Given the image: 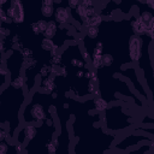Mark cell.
<instances>
[{"label": "cell", "instance_id": "8d00e7d4", "mask_svg": "<svg viewBox=\"0 0 154 154\" xmlns=\"http://www.w3.org/2000/svg\"><path fill=\"white\" fill-rule=\"evenodd\" d=\"M59 77H67V70H66V67L65 66H63L61 65V67H60V72H59Z\"/></svg>", "mask_w": 154, "mask_h": 154}, {"label": "cell", "instance_id": "d6a6232c", "mask_svg": "<svg viewBox=\"0 0 154 154\" xmlns=\"http://www.w3.org/2000/svg\"><path fill=\"white\" fill-rule=\"evenodd\" d=\"M81 5L84 6V7H93V6H95L94 1H91V0H82Z\"/></svg>", "mask_w": 154, "mask_h": 154}, {"label": "cell", "instance_id": "4dcf8cb0", "mask_svg": "<svg viewBox=\"0 0 154 154\" xmlns=\"http://www.w3.org/2000/svg\"><path fill=\"white\" fill-rule=\"evenodd\" d=\"M23 49H24V46H23V43L20 41L14 43V45H11V51H19V52H22Z\"/></svg>", "mask_w": 154, "mask_h": 154}, {"label": "cell", "instance_id": "4fadbf2b", "mask_svg": "<svg viewBox=\"0 0 154 154\" xmlns=\"http://www.w3.org/2000/svg\"><path fill=\"white\" fill-rule=\"evenodd\" d=\"M101 57L102 55H95V54H91L90 57V64H91V67L93 70L97 71L102 67V64H101Z\"/></svg>", "mask_w": 154, "mask_h": 154}, {"label": "cell", "instance_id": "8992f818", "mask_svg": "<svg viewBox=\"0 0 154 154\" xmlns=\"http://www.w3.org/2000/svg\"><path fill=\"white\" fill-rule=\"evenodd\" d=\"M40 88H41V90H42L43 93H46V94H52V93L57 89L55 76L49 75L48 77L42 78V79H41V83H40Z\"/></svg>", "mask_w": 154, "mask_h": 154}, {"label": "cell", "instance_id": "4316f807", "mask_svg": "<svg viewBox=\"0 0 154 154\" xmlns=\"http://www.w3.org/2000/svg\"><path fill=\"white\" fill-rule=\"evenodd\" d=\"M36 23H37V26H38V29H40V32L43 34V32L46 31V29H47V22L43 20V19H40V20H37Z\"/></svg>", "mask_w": 154, "mask_h": 154}, {"label": "cell", "instance_id": "e0dca14e", "mask_svg": "<svg viewBox=\"0 0 154 154\" xmlns=\"http://www.w3.org/2000/svg\"><path fill=\"white\" fill-rule=\"evenodd\" d=\"M84 77L88 79V81H91L94 83H97L99 82V78H97V73L95 70L93 69H87L85 72H84Z\"/></svg>", "mask_w": 154, "mask_h": 154}, {"label": "cell", "instance_id": "7a4b0ae2", "mask_svg": "<svg viewBox=\"0 0 154 154\" xmlns=\"http://www.w3.org/2000/svg\"><path fill=\"white\" fill-rule=\"evenodd\" d=\"M10 7L12 8V23L14 24H22L24 22V7H23V2L20 0H12L10 1Z\"/></svg>", "mask_w": 154, "mask_h": 154}, {"label": "cell", "instance_id": "2e32d148", "mask_svg": "<svg viewBox=\"0 0 154 154\" xmlns=\"http://www.w3.org/2000/svg\"><path fill=\"white\" fill-rule=\"evenodd\" d=\"M138 19H140L142 23L148 24L150 20L154 19V17H153V14H152L149 11H141V12H140V16H138Z\"/></svg>", "mask_w": 154, "mask_h": 154}, {"label": "cell", "instance_id": "5b68a950", "mask_svg": "<svg viewBox=\"0 0 154 154\" xmlns=\"http://www.w3.org/2000/svg\"><path fill=\"white\" fill-rule=\"evenodd\" d=\"M37 135V128L36 125H32V124H29V125H25L20 132L18 134V136H20V138H18V142L23 144L24 141L26 142H30L31 140H34V137Z\"/></svg>", "mask_w": 154, "mask_h": 154}, {"label": "cell", "instance_id": "7c38bea8", "mask_svg": "<svg viewBox=\"0 0 154 154\" xmlns=\"http://www.w3.org/2000/svg\"><path fill=\"white\" fill-rule=\"evenodd\" d=\"M46 147H47V150H48L49 154H55V153H57V149H58V147H59L58 138H57L55 136L51 137V140L47 142Z\"/></svg>", "mask_w": 154, "mask_h": 154}, {"label": "cell", "instance_id": "d6986e66", "mask_svg": "<svg viewBox=\"0 0 154 154\" xmlns=\"http://www.w3.org/2000/svg\"><path fill=\"white\" fill-rule=\"evenodd\" d=\"M54 41L53 40H49V38H42V41H41V48L43 49V51H46V52H51V49L54 47Z\"/></svg>", "mask_w": 154, "mask_h": 154}, {"label": "cell", "instance_id": "ab89813d", "mask_svg": "<svg viewBox=\"0 0 154 154\" xmlns=\"http://www.w3.org/2000/svg\"><path fill=\"white\" fill-rule=\"evenodd\" d=\"M58 97V93L57 91H53L52 93V99H57Z\"/></svg>", "mask_w": 154, "mask_h": 154}, {"label": "cell", "instance_id": "3957f363", "mask_svg": "<svg viewBox=\"0 0 154 154\" xmlns=\"http://www.w3.org/2000/svg\"><path fill=\"white\" fill-rule=\"evenodd\" d=\"M29 106L30 107H28V109H29V114H30V120L31 122L41 123V122L46 120L47 116H46V112H45V109H43L41 103H31Z\"/></svg>", "mask_w": 154, "mask_h": 154}, {"label": "cell", "instance_id": "7402d4cb", "mask_svg": "<svg viewBox=\"0 0 154 154\" xmlns=\"http://www.w3.org/2000/svg\"><path fill=\"white\" fill-rule=\"evenodd\" d=\"M93 54H95V55H102V54H103V43H102V42H97V43L94 46Z\"/></svg>", "mask_w": 154, "mask_h": 154}, {"label": "cell", "instance_id": "44dd1931", "mask_svg": "<svg viewBox=\"0 0 154 154\" xmlns=\"http://www.w3.org/2000/svg\"><path fill=\"white\" fill-rule=\"evenodd\" d=\"M70 64L72 67H78V69H84V66H85V63L83 60H81L79 58H72Z\"/></svg>", "mask_w": 154, "mask_h": 154}, {"label": "cell", "instance_id": "6da1fadb", "mask_svg": "<svg viewBox=\"0 0 154 154\" xmlns=\"http://www.w3.org/2000/svg\"><path fill=\"white\" fill-rule=\"evenodd\" d=\"M143 38L138 35H132L129 38V57L131 61H138L142 55Z\"/></svg>", "mask_w": 154, "mask_h": 154}, {"label": "cell", "instance_id": "ba28073f", "mask_svg": "<svg viewBox=\"0 0 154 154\" xmlns=\"http://www.w3.org/2000/svg\"><path fill=\"white\" fill-rule=\"evenodd\" d=\"M130 24H131L132 31L135 32L134 35H138V36L144 35V32H146V24L142 23V22L138 19V17H134V18L131 19Z\"/></svg>", "mask_w": 154, "mask_h": 154}, {"label": "cell", "instance_id": "8fae6325", "mask_svg": "<svg viewBox=\"0 0 154 154\" xmlns=\"http://www.w3.org/2000/svg\"><path fill=\"white\" fill-rule=\"evenodd\" d=\"M93 102H94L95 109L99 111V112H105L107 109V107H108V102L106 100H103L101 96L100 97H94Z\"/></svg>", "mask_w": 154, "mask_h": 154}, {"label": "cell", "instance_id": "484cf974", "mask_svg": "<svg viewBox=\"0 0 154 154\" xmlns=\"http://www.w3.org/2000/svg\"><path fill=\"white\" fill-rule=\"evenodd\" d=\"M79 4H81V1L79 0H69L67 1V8H70V10H76L78 6H79Z\"/></svg>", "mask_w": 154, "mask_h": 154}, {"label": "cell", "instance_id": "d590c367", "mask_svg": "<svg viewBox=\"0 0 154 154\" xmlns=\"http://www.w3.org/2000/svg\"><path fill=\"white\" fill-rule=\"evenodd\" d=\"M10 40H11V45H14V43H17V42L20 41V35L14 34V35H12V37H11Z\"/></svg>", "mask_w": 154, "mask_h": 154}, {"label": "cell", "instance_id": "60d3db41", "mask_svg": "<svg viewBox=\"0 0 154 154\" xmlns=\"http://www.w3.org/2000/svg\"><path fill=\"white\" fill-rule=\"evenodd\" d=\"M4 41H5V38H4V37H1V36H0V42H4Z\"/></svg>", "mask_w": 154, "mask_h": 154}, {"label": "cell", "instance_id": "9a60e30c", "mask_svg": "<svg viewBox=\"0 0 154 154\" xmlns=\"http://www.w3.org/2000/svg\"><path fill=\"white\" fill-rule=\"evenodd\" d=\"M83 29H84L85 35H87L89 38H96L97 35H99V28H97V26H85V28H83Z\"/></svg>", "mask_w": 154, "mask_h": 154}, {"label": "cell", "instance_id": "ac0fdd59", "mask_svg": "<svg viewBox=\"0 0 154 154\" xmlns=\"http://www.w3.org/2000/svg\"><path fill=\"white\" fill-rule=\"evenodd\" d=\"M51 69H52V66L49 64H43L40 67V71H38L37 75L40 76V78H46V77H48L51 75Z\"/></svg>", "mask_w": 154, "mask_h": 154}, {"label": "cell", "instance_id": "83f0119b", "mask_svg": "<svg viewBox=\"0 0 154 154\" xmlns=\"http://www.w3.org/2000/svg\"><path fill=\"white\" fill-rule=\"evenodd\" d=\"M11 23H12V19L10 17H7L6 12L0 14V24H11Z\"/></svg>", "mask_w": 154, "mask_h": 154}, {"label": "cell", "instance_id": "b9f144b4", "mask_svg": "<svg viewBox=\"0 0 154 154\" xmlns=\"http://www.w3.org/2000/svg\"><path fill=\"white\" fill-rule=\"evenodd\" d=\"M20 154H25V150H24V152H23V153H20Z\"/></svg>", "mask_w": 154, "mask_h": 154}, {"label": "cell", "instance_id": "5bb4252c", "mask_svg": "<svg viewBox=\"0 0 154 154\" xmlns=\"http://www.w3.org/2000/svg\"><path fill=\"white\" fill-rule=\"evenodd\" d=\"M114 61V58L112 54H108V53H103L102 57H101V64H102V67H109Z\"/></svg>", "mask_w": 154, "mask_h": 154}, {"label": "cell", "instance_id": "ffe728a7", "mask_svg": "<svg viewBox=\"0 0 154 154\" xmlns=\"http://www.w3.org/2000/svg\"><path fill=\"white\" fill-rule=\"evenodd\" d=\"M61 60H63V58H61V54L59 53V54L53 55V57L49 58V65L51 66H60L61 65Z\"/></svg>", "mask_w": 154, "mask_h": 154}, {"label": "cell", "instance_id": "cb8c5ba5", "mask_svg": "<svg viewBox=\"0 0 154 154\" xmlns=\"http://www.w3.org/2000/svg\"><path fill=\"white\" fill-rule=\"evenodd\" d=\"M32 49L31 48H24L22 52H20V55H22V59H29V58H32Z\"/></svg>", "mask_w": 154, "mask_h": 154}, {"label": "cell", "instance_id": "f1b7e54d", "mask_svg": "<svg viewBox=\"0 0 154 154\" xmlns=\"http://www.w3.org/2000/svg\"><path fill=\"white\" fill-rule=\"evenodd\" d=\"M8 153V143L6 141L0 142V154H7Z\"/></svg>", "mask_w": 154, "mask_h": 154}, {"label": "cell", "instance_id": "836d02e7", "mask_svg": "<svg viewBox=\"0 0 154 154\" xmlns=\"http://www.w3.org/2000/svg\"><path fill=\"white\" fill-rule=\"evenodd\" d=\"M59 48H60V46L59 45H54V47L51 49V52H49V55L51 57H53V55H57V54H59Z\"/></svg>", "mask_w": 154, "mask_h": 154}, {"label": "cell", "instance_id": "d4e9b609", "mask_svg": "<svg viewBox=\"0 0 154 154\" xmlns=\"http://www.w3.org/2000/svg\"><path fill=\"white\" fill-rule=\"evenodd\" d=\"M97 88H99L97 83H94V82H91V81H88V87H87L88 94L93 95V94H94V91H95V90H96Z\"/></svg>", "mask_w": 154, "mask_h": 154}, {"label": "cell", "instance_id": "f35d334b", "mask_svg": "<svg viewBox=\"0 0 154 154\" xmlns=\"http://www.w3.org/2000/svg\"><path fill=\"white\" fill-rule=\"evenodd\" d=\"M144 4L147 6H149V8H154V2L153 1H144Z\"/></svg>", "mask_w": 154, "mask_h": 154}, {"label": "cell", "instance_id": "f546056e", "mask_svg": "<svg viewBox=\"0 0 154 154\" xmlns=\"http://www.w3.org/2000/svg\"><path fill=\"white\" fill-rule=\"evenodd\" d=\"M10 32H11L10 29H7V28L4 26L2 24H0V36H1V37H4V38L7 37V36L10 35Z\"/></svg>", "mask_w": 154, "mask_h": 154}, {"label": "cell", "instance_id": "74e56055", "mask_svg": "<svg viewBox=\"0 0 154 154\" xmlns=\"http://www.w3.org/2000/svg\"><path fill=\"white\" fill-rule=\"evenodd\" d=\"M6 51H7V47L5 45V41L4 42H0V54H4Z\"/></svg>", "mask_w": 154, "mask_h": 154}, {"label": "cell", "instance_id": "52a82bcc", "mask_svg": "<svg viewBox=\"0 0 154 154\" xmlns=\"http://www.w3.org/2000/svg\"><path fill=\"white\" fill-rule=\"evenodd\" d=\"M41 14L45 18H51L54 14V1L53 0H43L41 4Z\"/></svg>", "mask_w": 154, "mask_h": 154}, {"label": "cell", "instance_id": "603a6c76", "mask_svg": "<svg viewBox=\"0 0 154 154\" xmlns=\"http://www.w3.org/2000/svg\"><path fill=\"white\" fill-rule=\"evenodd\" d=\"M11 140V136L8 135L7 130L2 126H0V142H4V141H8Z\"/></svg>", "mask_w": 154, "mask_h": 154}, {"label": "cell", "instance_id": "9c48e42d", "mask_svg": "<svg viewBox=\"0 0 154 154\" xmlns=\"http://www.w3.org/2000/svg\"><path fill=\"white\" fill-rule=\"evenodd\" d=\"M57 31H58V25H57V23H55L54 20H49V22H47V29H46V31L43 32V35H45L46 38L52 40V38L55 36Z\"/></svg>", "mask_w": 154, "mask_h": 154}, {"label": "cell", "instance_id": "1f68e13d", "mask_svg": "<svg viewBox=\"0 0 154 154\" xmlns=\"http://www.w3.org/2000/svg\"><path fill=\"white\" fill-rule=\"evenodd\" d=\"M30 29H31V31L35 34V35H40L41 32H40V29H38V26H37V23L35 22V23H31L30 24Z\"/></svg>", "mask_w": 154, "mask_h": 154}, {"label": "cell", "instance_id": "e575fe53", "mask_svg": "<svg viewBox=\"0 0 154 154\" xmlns=\"http://www.w3.org/2000/svg\"><path fill=\"white\" fill-rule=\"evenodd\" d=\"M8 73V70H7V67L1 63V60H0V75L1 76H6Z\"/></svg>", "mask_w": 154, "mask_h": 154}, {"label": "cell", "instance_id": "30bf717a", "mask_svg": "<svg viewBox=\"0 0 154 154\" xmlns=\"http://www.w3.org/2000/svg\"><path fill=\"white\" fill-rule=\"evenodd\" d=\"M10 85H11L12 88L17 89V90L23 89V87L25 85V78H24V76H23V75H20V73H18L13 79H11Z\"/></svg>", "mask_w": 154, "mask_h": 154}, {"label": "cell", "instance_id": "277c9868", "mask_svg": "<svg viewBox=\"0 0 154 154\" xmlns=\"http://www.w3.org/2000/svg\"><path fill=\"white\" fill-rule=\"evenodd\" d=\"M71 10L67 7H63V6H58L57 8H54V22L57 24L64 25L69 22V19L71 18Z\"/></svg>", "mask_w": 154, "mask_h": 154}]
</instances>
